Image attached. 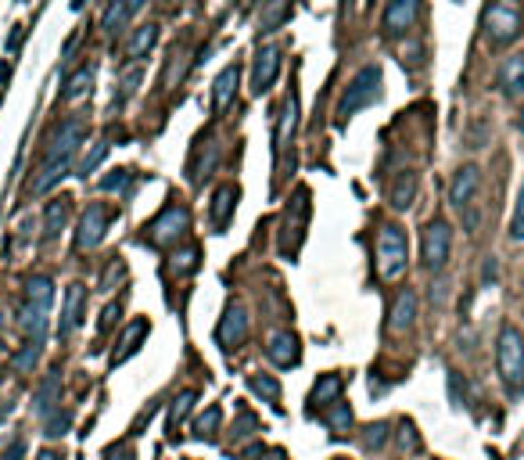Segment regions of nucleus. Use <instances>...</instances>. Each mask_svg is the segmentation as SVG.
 <instances>
[{"label": "nucleus", "instance_id": "f257e3e1", "mask_svg": "<svg viewBox=\"0 0 524 460\" xmlns=\"http://www.w3.org/2000/svg\"><path fill=\"white\" fill-rule=\"evenodd\" d=\"M381 83H384V72H381V65H363L360 72L352 76L348 90L341 94L338 108H334V119H338V126H345V122H348V119H352L355 112L370 108L373 101H381Z\"/></svg>", "mask_w": 524, "mask_h": 460}, {"label": "nucleus", "instance_id": "f03ea898", "mask_svg": "<svg viewBox=\"0 0 524 460\" xmlns=\"http://www.w3.org/2000/svg\"><path fill=\"white\" fill-rule=\"evenodd\" d=\"M496 370L507 392H521L524 385V338L514 324H502L499 327V338H496Z\"/></svg>", "mask_w": 524, "mask_h": 460}, {"label": "nucleus", "instance_id": "7ed1b4c3", "mask_svg": "<svg viewBox=\"0 0 524 460\" xmlns=\"http://www.w3.org/2000/svg\"><path fill=\"white\" fill-rule=\"evenodd\" d=\"M406 263H409V238L403 227L395 223H384L381 234H377V270H381V277L395 281L406 274Z\"/></svg>", "mask_w": 524, "mask_h": 460}, {"label": "nucleus", "instance_id": "20e7f679", "mask_svg": "<svg viewBox=\"0 0 524 460\" xmlns=\"http://www.w3.org/2000/svg\"><path fill=\"white\" fill-rule=\"evenodd\" d=\"M449 256H453V227L434 216L424 227V238H421V263L428 274H442L449 266Z\"/></svg>", "mask_w": 524, "mask_h": 460}, {"label": "nucleus", "instance_id": "39448f33", "mask_svg": "<svg viewBox=\"0 0 524 460\" xmlns=\"http://www.w3.org/2000/svg\"><path fill=\"white\" fill-rule=\"evenodd\" d=\"M305 223H309V191L298 187L295 202L287 205L284 223H280V256H287V259L298 256V248L305 241Z\"/></svg>", "mask_w": 524, "mask_h": 460}, {"label": "nucleus", "instance_id": "423d86ee", "mask_svg": "<svg viewBox=\"0 0 524 460\" xmlns=\"http://www.w3.org/2000/svg\"><path fill=\"white\" fill-rule=\"evenodd\" d=\"M187 227H191V213H187L183 205H165L162 213L144 227L148 234H144V241H148L151 248H165V245H176L183 234H187Z\"/></svg>", "mask_w": 524, "mask_h": 460}, {"label": "nucleus", "instance_id": "0eeeda50", "mask_svg": "<svg viewBox=\"0 0 524 460\" xmlns=\"http://www.w3.org/2000/svg\"><path fill=\"white\" fill-rule=\"evenodd\" d=\"M524 33V15L514 4H492L485 8V36L492 47H507Z\"/></svg>", "mask_w": 524, "mask_h": 460}, {"label": "nucleus", "instance_id": "6e6552de", "mask_svg": "<svg viewBox=\"0 0 524 460\" xmlns=\"http://www.w3.org/2000/svg\"><path fill=\"white\" fill-rule=\"evenodd\" d=\"M83 140H87V122H83V119H65V122L58 126V133L51 137V144H47V151H44V165L72 162Z\"/></svg>", "mask_w": 524, "mask_h": 460}, {"label": "nucleus", "instance_id": "1a4fd4ad", "mask_svg": "<svg viewBox=\"0 0 524 460\" xmlns=\"http://www.w3.org/2000/svg\"><path fill=\"white\" fill-rule=\"evenodd\" d=\"M112 223V208L104 202H90L87 213L79 216V227H76V248L79 252H90V248H97L104 241V230H108Z\"/></svg>", "mask_w": 524, "mask_h": 460}, {"label": "nucleus", "instance_id": "9d476101", "mask_svg": "<svg viewBox=\"0 0 524 460\" xmlns=\"http://www.w3.org/2000/svg\"><path fill=\"white\" fill-rule=\"evenodd\" d=\"M280 76V47L266 44L255 51V61H251V94H266Z\"/></svg>", "mask_w": 524, "mask_h": 460}, {"label": "nucleus", "instance_id": "9b49d317", "mask_svg": "<svg viewBox=\"0 0 524 460\" xmlns=\"http://www.w3.org/2000/svg\"><path fill=\"white\" fill-rule=\"evenodd\" d=\"M244 338H248V313L241 302H230L216 327V342L223 349H237V345H244Z\"/></svg>", "mask_w": 524, "mask_h": 460}, {"label": "nucleus", "instance_id": "f8f14e48", "mask_svg": "<svg viewBox=\"0 0 524 460\" xmlns=\"http://www.w3.org/2000/svg\"><path fill=\"white\" fill-rule=\"evenodd\" d=\"M266 356L273 360L280 370H287V367H298V363H302V345H298V334H295V331H277V334H269V342H266Z\"/></svg>", "mask_w": 524, "mask_h": 460}, {"label": "nucleus", "instance_id": "ddd939ff", "mask_svg": "<svg viewBox=\"0 0 524 460\" xmlns=\"http://www.w3.org/2000/svg\"><path fill=\"white\" fill-rule=\"evenodd\" d=\"M477 187H481V170L477 165H459L453 183H449V202L456 208H471L477 198Z\"/></svg>", "mask_w": 524, "mask_h": 460}, {"label": "nucleus", "instance_id": "4468645a", "mask_svg": "<svg viewBox=\"0 0 524 460\" xmlns=\"http://www.w3.org/2000/svg\"><path fill=\"white\" fill-rule=\"evenodd\" d=\"M58 403H61V370H47L44 378H40L36 392H33V413L47 421L54 410H61Z\"/></svg>", "mask_w": 524, "mask_h": 460}, {"label": "nucleus", "instance_id": "2eb2a0df", "mask_svg": "<svg viewBox=\"0 0 524 460\" xmlns=\"http://www.w3.org/2000/svg\"><path fill=\"white\" fill-rule=\"evenodd\" d=\"M295 130H298V94L291 90V94L284 97V108H280V115H277V130H273V155H277V158L284 155V148L291 144Z\"/></svg>", "mask_w": 524, "mask_h": 460}, {"label": "nucleus", "instance_id": "dca6fc26", "mask_svg": "<svg viewBox=\"0 0 524 460\" xmlns=\"http://www.w3.org/2000/svg\"><path fill=\"white\" fill-rule=\"evenodd\" d=\"M416 15H421V4H416V0H391L384 8V22H381L384 36H399V33L413 29Z\"/></svg>", "mask_w": 524, "mask_h": 460}, {"label": "nucleus", "instance_id": "f3484780", "mask_svg": "<svg viewBox=\"0 0 524 460\" xmlns=\"http://www.w3.org/2000/svg\"><path fill=\"white\" fill-rule=\"evenodd\" d=\"M151 334V324H148V317H137V320H130L126 324V331H122V338L115 342V352H112V363L119 367V363H126L133 356V352L140 349V342Z\"/></svg>", "mask_w": 524, "mask_h": 460}, {"label": "nucleus", "instance_id": "a211bd4d", "mask_svg": "<svg viewBox=\"0 0 524 460\" xmlns=\"http://www.w3.org/2000/svg\"><path fill=\"white\" fill-rule=\"evenodd\" d=\"M83 306H87V288H83V284H69V291H65V309H61V324H58L61 338H69V334L83 324Z\"/></svg>", "mask_w": 524, "mask_h": 460}, {"label": "nucleus", "instance_id": "6ab92c4d", "mask_svg": "<svg viewBox=\"0 0 524 460\" xmlns=\"http://www.w3.org/2000/svg\"><path fill=\"white\" fill-rule=\"evenodd\" d=\"M413 320H416V291L406 288V291H399V295H395V302H391L388 331H391V334H403V331L413 327Z\"/></svg>", "mask_w": 524, "mask_h": 460}, {"label": "nucleus", "instance_id": "aec40b11", "mask_svg": "<svg viewBox=\"0 0 524 460\" xmlns=\"http://www.w3.org/2000/svg\"><path fill=\"white\" fill-rule=\"evenodd\" d=\"M234 208H237V187L223 183L212 195V205H208V223H212V230H226V223L234 220Z\"/></svg>", "mask_w": 524, "mask_h": 460}, {"label": "nucleus", "instance_id": "412c9836", "mask_svg": "<svg viewBox=\"0 0 524 460\" xmlns=\"http://www.w3.org/2000/svg\"><path fill=\"white\" fill-rule=\"evenodd\" d=\"M237 79H241V65H237V61H234V65H226V69L216 76V83H212V112H216V115H223L226 104L234 101Z\"/></svg>", "mask_w": 524, "mask_h": 460}, {"label": "nucleus", "instance_id": "4be33fe9", "mask_svg": "<svg viewBox=\"0 0 524 460\" xmlns=\"http://www.w3.org/2000/svg\"><path fill=\"white\" fill-rule=\"evenodd\" d=\"M496 83H499V90L507 97H521L524 94V54H510L507 61H502Z\"/></svg>", "mask_w": 524, "mask_h": 460}, {"label": "nucleus", "instance_id": "5701e85b", "mask_svg": "<svg viewBox=\"0 0 524 460\" xmlns=\"http://www.w3.org/2000/svg\"><path fill=\"white\" fill-rule=\"evenodd\" d=\"M341 388H345V378L338 370H330V374H323V378L312 385V392H309V403H312V410H327V406H334L341 400Z\"/></svg>", "mask_w": 524, "mask_h": 460}, {"label": "nucleus", "instance_id": "b1692460", "mask_svg": "<svg viewBox=\"0 0 524 460\" xmlns=\"http://www.w3.org/2000/svg\"><path fill=\"white\" fill-rule=\"evenodd\" d=\"M140 8H144V0H115V4H108V8H104V18H101L104 36H115Z\"/></svg>", "mask_w": 524, "mask_h": 460}, {"label": "nucleus", "instance_id": "393cba45", "mask_svg": "<svg viewBox=\"0 0 524 460\" xmlns=\"http://www.w3.org/2000/svg\"><path fill=\"white\" fill-rule=\"evenodd\" d=\"M18 331L26 334V342H40V345H44V334H47V313L26 302L22 309H18Z\"/></svg>", "mask_w": 524, "mask_h": 460}, {"label": "nucleus", "instance_id": "a878e982", "mask_svg": "<svg viewBox=\"0 0 524 460\" xmlns=\"http://www.w3.org/2000/svg\"><path fill=\"white\" fill-rule=\"evenodd\" d=\"M155 44H158V26H155V22L137 26V29H133V36H130V44H126V58H130V61L148 58Z\"/></svg>", "mask_w": 524, "mask_h": 460}, {"label": "nucleus", "instance_id": "bb28decb", "mask_svg": "<svg viewBox=\"0 0 524 460\" xmlns=\"http://www.w3.org/2000/svg\"><path fill=\"white\" fill-rule=\"evenodd\" d=\"M26 302L36 306V309H44V313H51V302H54V281H51L47 274L29 277V281H26Z\"/></svg>", "mask_w": 524, "mask_h": 460}, {"label": "nucleus", "instance_id": "cd10ccee", "mask_svg": "<svg viewBox=\"0 0 524 460\" xmlns=\"http://www.w3.org/2000/svg\"><path fill=\"white\" fill-rule=\"evenodd\" d=\"M69 220V198H51L47 208H44V238L54 241L61 234V227Z\"/></svg>", "mask_w": 524, "mask_h": 460}, {"label": "nucleus", "instance_id": "c85d7f7f", "mask_svg": "<svg viewBox=\"0 0 524 460\" xmlns=\"http://www.w3.org/2000/svg\"><path fill=\"white\" fill-rule=\"evenodd\" d=\"M413 198H416V173L413 170H403L399 176H395V183H391V208H409L413 205Z\"/></svg>", "mask_w": 524, "mask_h": 460}, {"label": "nucleus", "instance_id": "c756f323", "mask_svg": "<svg viewBox=\"0 0 524 460\" xmlns=\"http://www.w3.org/2000/svg\"><path fill=\"white\" fill-rule=\"evenodd\" d=\"M248 388L255 395H262L273 410H280V381L273 378V374H248Z\"/></svg>", "mask_w": 524, "mask_h": 460}, {"label": "nucleus", "instance_id": "7c9ffc66", "mask_svg": "<svg viewBox=\"0 0 524 460\" xmlns=\"http://www.w3.org/2000/svg\"><path fill=\"white\" fill-rule=\"evenodd\" d=\"M94 61H90V65H83V69H76L69 79H65V90H61V97H65V101H76V97H83V94H87L90 87H94Z\"/></svg>", "mask_w": 524, "mask_h": 460}, {"label": "nucleus", "instance_id": "2f4dec72", "mask_svg": "<svg viewBox=\"0 0 524 460\" xmlns=\"http://www.w3.org/2000/svg\"><path fill=\"white\" fill-rule=\"evenodd\" d=\"M219 425H223V410H219V406H208V410L198 417L194 435L201 438V443H216V438H219Z\"/></svg>", "mask_w": 524, "mask_h": 460}, {"label": "nucleus", "instance_id": "473e14b6", "mask_svg": "<svg viewBox=\"0 0 524 460\" xmlns=\"http://www.w3.org/2000/svg\"><path fill=\"white\" fill-rule=\"evenodd\" d=\"M291 15H295V8H291V4H269V8H262V15H259V33L280 29Z\"/></svg>", "mask_w": 524, "mask_h": 460}, {"label": "nucleus", "instance_id": "72a5a7b5", "mask_svg": "<svg viewBox=\"0 0 524 460\" xmlns=\"http://www.w3.org/2000/svg\"><path fill=\"white\" fill-rule=\"evenodd\" d=\"M323 421H327V428H330V435H345L348 428H352V410H348V403H334V406H327L323 410Z\"/></svg>", "mask_w": 524, "mask_h": 460}, {"label": "nucleus", "instance_id": "f704fd0d", "mask_svg": "<svg viewBox=\"0 0 524 460\" xmlns=\"http://www.w3.org/2000/svg\"><path fill=\"white\" fill-rule=\"evenodd\" d=\"M194 400H198V392H194V388H187V392H180V395H176V403L169 406V432H173V435H176V428H180L183 417L191 413Z\"/></svg>", "mask_w": 524, "mask_h": 460}, {"label": "nucleus", "instance_id": "c9c22d12", "mask_svg": "<svg viewBox=\"0 0 524 460\" xmlns=\"http://www.w3.org/2000/svg\"><path fill=\"white\" fill-rule=\"evenodd\" d=\"M40 352H44V345L40 342H26L22 349L15 352V360H11V367L18 370V374H29L36 363H40Z\"/></svg>", "mask_w": 524, "mask_h": 460}, {"label": "nucleus", "instance_id": "e433bc0d", "mask_svg": "<svg viewBox=\"0 0 524 460\" xmlns=\"http://www.w3.org/2000/svg\"><path fill=\"white\" fill-rule=\"evenodd\" d=\"M198 259H201L198 245H187V248H180V252L173 256V270H176V277H191L194 270H198Z\"/></svg>", "mask_w": 524, "mask_h": 460}, {"label": "nucleus", "instance_id": "4c0bfd02", "mask_svg": "<svg viewBox=\"0 0 524 460\" xmlns=\"http://www.w3.org/2000/svg\"><path fill=\"white\" fill-rule=\"evenodd\" d=\"M104 155H108V140H97L94 148L79 158V165H76V176H90V173L97 170V165L104 162Z\"/></svg>", "mask_w": 524, "mask_h": 460}, {"label": "nucleus", "instance_id": "58836bf2", "mask_svg": "<svg viewBox=\"0 0 524 460\" xmlns=\"http://www.w3.org/2000/svg\"><path fill=\"white\" fill-rule=\"evenodd\" d=\"M69 428H72V410H54L47 421H44V435H47V438H61Z\"/></svg>", "mask_w": 524, "mask_h": 460}, {"label": "nucleus", "instance_id": "ea45409f", "mask_svg": "<svg viewBox=\"0 0 524 460\" xmlns=\"http://www.w3.org/2000/svg\"><path fill=\"white\" fill-rule=\"evenodd\" d=\"M255 432H259V417L248 413V410H241L237 421H234V432H230V435H234V443H244V438H251Z\"/></svg>", "mask_w": 524, "mask_h": 460}, {"label": "nucleus", "instance_id": "a19ab883", "mask_svg": "<svg viewBox=\"0 0 524 460\" xmlns=\"http://www.w3.org/2000/svg\"><path fill=\"white\" fill-rule=\"evenodd\" d=\"M384 443H388V425H384V421H373V425H366L363 450H366V453H373V450H381Z\"/></svg>", "mask_w": 524, "mask_h": 460}, {"label": "nucleus", "instance_id": "79ce46f5", "mask_svg": "<svg viewBox=\"0 0 524 460\" xmlns=\"http://www.w3.org/2000/svg\"><path fill=\"white\" fill-rule=\"evenodd\" d=\"M130 183H133V170H112L108 176L101 180V187H104V191H119V195H126V191H130Z\"/></svg>", "mask_w": 524, "mask_h": 460}, {"label": "nucleus", "instance_id": "37998d69", "mask_svg": "<svg viewBox=\"0 0 524 460\" xmlns=\"http://www.w3.org/2000/svg\"><path fill=\"white\" fill-rule=\"evenodd\" d=\"M510 238L524 241V180H521V191H517V205H514V220H510Z\"/></svg>", "mask_w": 524, "mask_h": 460}, {"label": "nucleus", "instance_id": "c03bdc74", "mask_svg": "<svg viewBox=\"0 0 524 460\" xmlns=\"http://www.w3.org/2000/svg\"><path fill=\"white\" fill-rule=\"evenodd\" d=\"M122 317V302H108L104 306V313H101V324H97V331L101 334H108L112 327H115V320Z\"/></svg>", "mask_w": 524, "mask_h": 460}, {"label": "nucleus", "instance_id": "a18cd8bd", "mask_svg": "<svg viewBox=\"0 0 524 460\" xmlns=\"http://www.w3.org/2000/svg\"><path fill=\"white\" fill-rule=\"evenodd\" d=\"M399 428H403V432H399V446H403V450H409V453H416V450H421V438H416V428H413L409 421H403Z\"/></svg>", "mask_w": 524, "mask_h": 460}, {"label": "nucleus", "instance_id": "49530a36", "mask_svg": "<svg viewBox=\"0 0 524 460\" xmlns=\"http://www.w3.org/2000/svg\"><path fill=\"white\" fill-rule=\"evenodd\" d=\"M137 83H140V72H137V69L126 72V76H122V94H115V104H122L126 97H130V94L137 90Z\"/></svg>", "mask_w": 524, "mask_h": 460}, {"label": "nucleus", "instance_id": "de8ad7c7", "mask_svg": "<svg viewBox=\"0 0 524 460\" xmlns=\"http://www.w3.org/2000/svg\"><path fill=\"white\" fill-rule=\"evenodd\" d=\"M115 277H122V263H119V259H112V266H108V274H104V281H101V291H112V284H115Z\"/></svg>", "mask_w": 524, "mask_h": 460}, {"label": "nucleus", "instance_id": "09e8293b", "mask_svg": "<svg viewBox=\"0 0 524 460\" xmlns=\"http://www.w3.org/2000/svg\"><path fill=\"white\" fill-rule=\"evenodd\" d=\"M496 277H499V263H496V256H489V259H485V270H481V281L489 284V281H496Z\"/></svg>", "mask_w": 524, "mask_h": 460}, {"label": "nucleus", "instance_id": "8fccbe9b", "mask_svg": "<svg viewBox=\"0 0 524 460\" xmlns=\"http://www.w3.org/2000/svg\"><path fill=\"white\" fill-rule=\"evenodd\" d=\"M22 450H26V443H22V438H15V443L0 453V460H18V457H22Z\"/></svg>", "mask_w": 524, "mask_h": 460}, {"label": "nucleus", "instance_id": "3c124183", "mask_svg": "<svg viewBox=\"0 0 524 460\" xmlns=\"http://www.w3.org/2000/svg\"><path fill=\"white\" fill-rule=\"evenodd\" d=\"M22 36H26V26H15V29H11V40H8V51H11V54L18 51V44H22Z\"/></svg>", "mask_w": 524, "mask_h": 460}, {"label": "nucleus", "instance_id": "603ef678", "mask_svg": "<svg viewBox=\"0 0 524 460\" xmlns=\"http://www.w3.org/2000/svg\"><path fill=\"white\" fill-rule=\"evenodd\" d=\"M104 460H130V450H126V446H112L108 453H104Z\"/></svg>", "mask_w": 524, "mask_h": 460}, {"label": "nucleus", "instance_id": "864d4df0", "mask_svg": "<svg viewBox=\"0 0 524 460\" xmlns=\"http://www.w3.org/2000/svg\"><path fill=\"white\" fill-rule=\"evenodd\" d=\"M36 460H65V453H58V450H40Z\"/></svg>", "mask_w": 524, "mask_h": 460}, {"label": "nucleus", "instance_id": "5fc2aeb1", "mask_svg": "<svg viewBox=\"0 0 524 460\" xmlns=\"http://www.w3.org/2000/svg\"><path fill=\"white\" fill-rule=\"evenodd\" d=\"M8 413H11V403H4V400H0V421H4Z\"/></svg>", "mask_w": 524, "mask_h": 460}, {"label": "nucleus", "instance_id": "6e6d98bb", "mask_svg": "<svg viewBox=\"0 0 524 460\" xmlns=\"http://www.w3.org/2000/svg\"><path fill=\"white\" fill-rule=\"evenodd\" d=\"M517 130H521V133H524V112H521V115H517Z\"/></svg>", "mask_w": 524, "mask_h": 460}, {"label": "nucleus", "instance_id": "4d7b16f0", "mask_svg": "<svg viewBox=\"0 0 524 460\" xmlns=\"http://www.w3.org/2000/svg\"><path fill=\"white\" fill-rule=\"evenodd\" d=\"M0 327H4V317H0Z\"/></svg>", "mask_w": 524, "mask_h": 460}]
</instances>
